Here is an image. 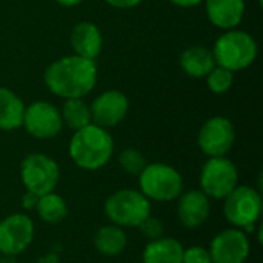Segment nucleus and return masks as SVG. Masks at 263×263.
<instances>
[{
	"mask_svg": "<svg viewBox=\"0 0 263 263\" xmlns=\"http://www.w3.org/2000/svg\"><path fill=\"white\" fill-rule=\"evenodd\" d=\"M59 5H62V6H66V8H72V6H77V5H80L83 0H55Z\"/></svg>",
	"mask_w": 263,
	"mask_h": 263,
	"instance_id": "obj_30",
	"label": "nucleus"
},
{
	"mask_svg": "<svg viewBox=\"0 0 263 263\" xmlns=\"http://www.w3.org/2000/svg\"><path fill=\"white\" fill-rule=\"evenodd\" d=\"M236 140V129L230 119L216 116L208 119L197 136V143L202 153L208 157L227 156Z\"/></svg>",
	"mask_w": 263,
	"mask_h": 263,
	"instance_id": "obj_10",
	"label": "nucleus"
},
{
	"mask_svg": "<svg viewBox=\"0 0 263 263\" xmlns=\"http://www.w3.org/2000/svg\"><path fill=\"white\" fill-rule=\"evenodd\" d=\"M257 42L254 37L240 29L225 31L214 43L213 55L217 66L231 72L247 69L257 57Z\"/></svg>",
	"mask_w": 263,
	"mask_h": 263,
	"instance_id": "obj_3",
	"label": "nucleus"
},
{
	"mask_svg": "<svg viewBox=\"0 0 263 263\" xmlns=\"http://www.w3.org/2000/svg\"><path fill=\"white\" fill-rule=\"evenodd\" d=\"M168 2H171L173 5L180 6V8H193V6H197L202 3V0H168Z\"/></svg>",
	"mask_w": 263,
	"mask_h": 263,
	"instance_id": "obj_29",
	"label": "nucleus"
},
{
	"mask_svg": "<svg viewBox=\"0 0 263 263\" xmlns=\"http://www.w3.org/2000/svg\"><path fill=\"white\" fill-rule=\"evenodd\" d=\"M49 92L62 99H83L97 83L96 60L80 55H65L52 62L43 74Z\"/></svg>",
	"mask_w": 263,
	"mask_h": 263,
	"instance_id": "obj_1",
	"label": "nucleus"
},
{
	"mask_svg": "<svg viewBox=\"0 0 263 263\" xmlns=\"http://www.w3.org/2000/svg\"><path fill=\"white\" fill-rule=\"evenodd\" d=\"M182 263H213L210 251L203 247H191L188 250H183V259Z\"/></svg>",
	"mask_w": 263,
	"mask_h": 263,
	"instance_id": "obj_26",
	"label": "nucleus"
},
{
	"mask_svg": "<svg viewBox=\"0 0 263 263\" xmlns=\"http://www.w3.org/2000/svg\"><path fill=\"white\" fill-rule=\"evenodd\" d=\"M237 185L239 171L227 156L210 157L200 171V188L208 197L223 200Z\"/></svg>",
	"mask_w": 263,
	"mask_h": 263,
	"instance_id": "obj_8",
	"label": "nucleus"
},
{
	"mask_svg": "<svg viewBox=\"0 0 263 263\" xmlns=\"http://www.w3.org/2000/svg\"><path fill=\"white\" fill-rule=\"evenodd\" d=\"M180 66L186 76L194 79L206 77L216 66L213 51L205 46H191L180 55Z\"/></svg>",
	"mask_w": 263,
	"mask_h": 263,
	"instance_id": "obj_18",
	"label": "nucleus"
},
{
	"mask_svg": "<svg viewBox=\"0 0 263 263\" xmlns=\"http://www.w3.org/2000/svg\"><path fill=\"white\" fill-rule=\"evenodd\" d=\"M92 242H94L97 253H100L102 256H106V257H116V256L122 254L123 250L126 248L128 237H126V233L123 231V228L111 223V225L100 227L96 231Z\"/></svg>",
	"mask_w": 263,
	"mask_h": 263,
	"instance_id": "obj_20",
	"label": "nucleus"
},
{
	"mask_svg": "<svg viewBox=\"0 0 263 263\" xmlns=\"http://www.w3.org/2000/svg\"><path fill=\"white\" fill-rule=\"evenodd\" d=\"M140 193L153 202H173L183 191L180 173L166 163H149L139 174Z\"/></svg>",
	"mask_w": 263,
	"mask_h": 263,
	"instance_id": "obj_4",
	"label": "nucleus"
},
{
	"mask_svg": "<svg viewBox=\"0 0 263 263\" xmlns=\"http://www.w3.org/2000/svg\"><path fill=\"white\" fill-rule=\"evenodd\" d=\"M225 219L234 227L245 231H254L262 216V196L259 190L247 185H237L225 199Z\"/></svg>",
	"mask_w": 263,
	"mask_h": 263,
	"instance_id": "obj_6",
	"label": "nucleus"
},
{
	"mask_svg": "<svg viewBox=\"0 0 263 263\" xmlns=\"http://www.w3.org/2000/svg\"><path fill=\"white\" fill-rule=\"evenodd\" d=\"M210 197L202 190H191L179 196L177 217L188 230L202 227L210 217Z\"/></svg>",
	"mask_w": 263,
	"mask_h": 263,
	"instance_id": "obj_14",
	"label": "nucleus"
},
{
	"mask_svg": "<svg viewBox=\"0 0 263 263\" xmlns=\"http://www.w3.org/2000/svg\"><path fill=\"white\" fill-rule=\"evenodd\" d=\"M105 214L120 228H139L151 216V200L137 190H119L106 199Z\"/></svg>",
	"mask_w": 263,
	"mask_h": 263,
	"instance_id": "obj_5",
	"label": "nucleus"
},
{
	"mask_svg": "<svg viewBox=\"0 0 263 263\" xmlns=\"http://www.w3.org/2000/svg\"><path fill=\"white\" fill-rule=\"evenodd\" d=\"M129 109L128 97L117 89H108L97 96L89 106L91 120L102 128L117 126L126 117Z\"/></svg>",
	"mask_w": 263,
	"mask_h": 263,
	"instance_id": "obj_13",
	"label": "nucleus"
},
{
	"mask_svg": "<svg viewBox=\"0 0 263 263\" xmlns=\"http://www.w3.org/2000/svg\"><path fill=\"white\" fill-rule=\"evenodd\" d=\"M119 165L125 173L131 176H139L148 163L140 151H137L136 148H125L119 154Z\"/></svg>",
	"mask_w": 263,
	"mask_h": 263,
	"instance_id": "obj_24",
	"label": "nucleus"
},
{
	"mask_svg": "<svg viewBox=\"0 0 263 263\" xmlns=\"http://www.w3.org/2000/svg\"><path fill=\"white\" fill-rule=\"evenodd\" d=\"M68 151L76 166L85 171H97L111 160L114 140L106 128L89 123L74 131Z\"/></svg>",
	"mask_w": 263,
	"mask_h": 263,
	"instance_id": "obj_2",
	"label": "nucleus"
},
{
	"mask_svg": "<svg viewBox=\"0 0 263 263\" xmlns=\"http://www.w3.org/2000/svg\"><path fill=\"white\" fill-rule=\"evenodd\" d=\"M60 116L63 125L72 131L82 129L92 122L89 106L83 102V99H65Z\"/></svg>",
	"mask_w": 263,
	"mask_h": 263,
	"instance_id": "obj_22",
	"label": "nucleus"
},
{
	"mask_svg": "<svg viewBox=\"0 0 263 263\" xmlns=\"http://www.w3.org/2000/svg\"><path fill=\"white\" fill-rule=\"evenodd\" d=\"M234 82V72L222 68V66H214L213 71L206 76V85L211 92L214 94H223L227 92Z\"/></svg>",
	"mask_w": 263,
	"mask_h": 263,
	"instance_id": "obj_23",
	"label": "nucleus"
},
{
	"mask_svg": "<svg viewBox=\"0 0 263 263\" xmlns=\"http://www.w3.org/2000/svg\"><path fill=\"white\" fill-rule=\"evenodd\" d=\"M35 213L37 216L49 225H57L60 222H63L68 216V205L65 202V199L59 194L48 193L39 197L37 205H35Z\"/></svg>",
	"mask_w": 263,
	"mask_h": 263,
	"instance_id": "obj_21",
	"label": "nucleus"
},
{
	"mask_svg": "<svg viewBox=\"0 0 263 263\" xmlns=\"http://www.w3.org/2000/svg\"><path fill=\"white\" fill-rule=\"evenodd\" d=\"M71 46L76 55L96 60L103 46L100 28L92 22H79L71 31Z\"/></svg>",
	"mask_w": 263,
	"mask_h": 263,
	"instance_id": "obj_15",
	"label": "nucleus"
},
{
	"mask_svg": "<svg viewBox=\"0 0 263 263\" xmlns=\"http://www.w3.org/2000/svg\"><path fill=\"white\" fill-rule=\"evenodd\" d=\"M163 228H165V227H163L162 220L157 219V217H153V216H148V217L139 225L140 233H142L143 237H146L149 242L163 237Z\"/></svg>",
	"mask_w": 263,
	"mask_h": 263,
	"instance_id": "obj_25",
	"label": "nucleus"
},
{
	"mask_svg": "<svg viewBox=\"0 0 263 263\" xmlns=\"http://www.w3.org/2000/svg\"><path fill=\"white\" fill-rule=\"evenodd\" d=\"M105 2L119 9H129L142 3V0H105Z\"/></svg>",
	"mask_w": 263,
	"mask_h": 263,
	"instance_id": "obj_27",
	"label": "nucleus"
},
{
	"mask_svg": "<svg viewBox=\"0 0 263 263\" xmlns=\"http://www.w3.org/2000/svg\"><path fill=\"white\" fill-rule=\"evenodd\" d=\"M205 9L210 22L220 29H234L245 15L243 0H206Z\"/></svg>",
	"mask_w": 263,
	"mask_h": 263,
	"instance_id": "obj_16",
	"label": "nucleus"
},
{
	"mask_svg": "<svg viewBox=\"0 0 263 263\" xmlns=\"http://www.w3.org/2000/svg\"><path fill=\"white\" fill-rule=\"evenodd\" d=\"M34 239V222L29 216L15 213L0 220V253L5 257L22 254Z\"/></svg>",
	"mask_w": 263,
	"mask_h": 263,
	"instance_id": "obj_11",
	"label": "nucleus"
},
{
	"mask_svg": "<svg viewBox=\"0 0 263 263\" xmlns=\"http://www.w3.org/2000/svg\"><path fill=\"white\" fill-rule=\"evenodd\" d=\"M22 126L29 136L40 140H48L60 134L63 128V120L57 106L49 102L39 100L31 103L29 106H25Z\"/></svg>",
	"mask_w": 263,
	"mask_h": 263,
	"instance_id": "obj_9",
	"label": "nucleus"
},
{
	"mask_svg": "<svg viewBox=\"0 0 263 263\" xmlns=\"http://www.w3.org/2000/svg\"><path fill=\"white\" fill-rule=\"evenodd\" d=\"M183 247L173 237H160L148 242L143 250V263H182Z\"/></svg>",
	"mask_w": 263,
	"mask_h": 263,
	"instance_id": "obj_17",
	"label": "nucleus"
},
{
	"mask_svg": "<svg viewBox=\"0 0 263 263\" xmlns=\"http://www.w3.org/2000/svg\"><path fill=\"white\" fill-rule=\"evenodd\" d=\"M25 105L9 88L0 86V131H14L22 126Z\"/></svg>",
	"mask_w": 263,
	"mask_h": 263,
	"instance_id": "obj_19",
	"label": "nucleus"
},
{
	"mask_svg": "<svg viewBox=\"0 0 263 263\" xmlns=\"http://www.w3.org/2000/svg\"><path fill=\"white\" fill-rule=\"evenodd\" d=\"M40 196L31 193V191H26L25 196H23V208L25 210H34L35 205H37V200H39Z\"/></svg>",
	"mask_w": 263,
	"mask_h": 263,
	"instance_id": "obj_28",
	"label": "nucleus"
},
{
	"mask_svg": "<svg viewBox=\"0 0 263 263\" xmlns=\"http://www.w3.org/2000/svg\"><path fill=\"white\" fill-rule=\"evenodd\" d=\"M208 251L213 263H245L250 240L240 228H228L213 239Z\"/></svg>",
	"mask_w": 263,
	"mask_h": 263,
	"instance_id": "obj_12",
	"label": "nucleus"
},
{
	"mask_svg": "<svg viewBox=\"0 0 263 263\" xmlns=\"http://www.w3.org/2000/svg\"><path fill=\"white\" fill-rule=\"evenodd\" d=\"M20 179L26 191L43 196L55 190L60 179V170L57 162L49 156L32 153L22 160Z\"/></svg>",
	"mask_w": 263,
	"mask_h": 263,
	"instance_id": "obj_7",
	"label": "nucleus"
}]
</instances>
